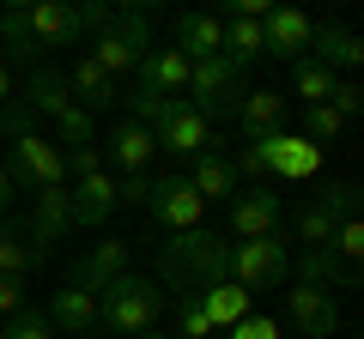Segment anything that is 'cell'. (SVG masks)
<instances>
[{
  "mask_svg": "<svg viewBox=\"0 0 364 339\" xmlns=\"http://www.w3.org/2000/svg\"><path fill=\"white\" fill-rule=\"evenodd\" d=\"M0 339H6V327H0Z\"/></svg>",
  "mask_w": 364,
  "mask_h": 339,
  "instance_id": "45",
  "label": "cell"
},
{
  "mask_svg": "<svg viewBox=\"0 0 364 339\" xmlns=\"http://www.w3.org/2000/svg\"><path fill=\"white\" fill-rule=\"evenodd\" d=\"M25 133H37V116L25 109V97H13V104L0 109V140L13 145V140H25Z\"/></svg>",
  "mask_w": 364,
  "mask_h": 339,
  "instance_id": "34",
  "label": "cell"
},
{
  "mask_svg": "<svg viewBox=\"0 0 364 339\" xmlns=\"http://www.w3.org/2000/svg\"><path fill=\"white\" fill-rule=\"evenodd\" d=\"M170 49H182L188 61H213V55L225 49V25H219V13H182L176 25H170Z\"/></svg>",
  "mask_w": 364,
  "mask_h": 339,
  "instance_id": "21",
  "label": "cell"
},
{
  "mask_svg": "<svg viewBox=\"0 0 364 339\" xmlns=\"http://www.w3.org/2000/svg\"><path fill=\"white\" fill-rule=\"evenodd\" d=\"M182 182L200 194V206H231V194L243 188L231 170V152H200L195 164H182Z\"/></svg>",
  "mask_w": 364,
  "mask_h": 339,
  "instance_id": "18",
  "label": "cell"
},
{
  "mask_svg": "<svg viewBox=\"0 0 364 339\" xmlns=\"http://www.w3.org/2000/svg\"><path fill=\"white\" fill-rule=\"evenodd\" d=\"M340 218H358V182H322L310 200L298 206V243L304 248H328L340 230Z\"/></svg>",
  "mask_w": 364,
  "mask_h": 339,
  "instance_id": "7",
  "label": "cell"
},
{
  "mask_svg": "<svg viewBox=\"0 0 364 339\" xmlns=\"http://www.w3.org/2000/svg\"><path fill=\"white\" fill-rule=\"evenodd\" d=\"M43 267H49V248H43L18 218H0V273H6V279H25V285H31Z\"/></svg>",
  "mask_w": 364,
  "mask_h": 339,
  "instance_id": "19",
  "label": "cell"
},
{
  "mask_svg": "<svg viewBox=\"0 0 364 339\" xmlns=\"http://www.w3.org/2000/svg\"><path fill=\"white\" fill-rule=\"evenodd\" d=\"M261 145H267V176H279V182H310L322 170V145H310L304 133H267Z\"/></svg>",
  "mask_w": 364,
  "mask_h": 339,
  "instance_id": "14",
  "label": "cell"
},
{
  "mask_svg": "<svg viewBox=\"0 0 364 339\" xmlns=\"http://www.w3.org/2000/svg\"><path fill=\"white\" fill-rule=\"evenodd\" d=\"M182 303V339H213V321L200 309V297H176Z\"/></svg>",
  "mask_w": 364,
  "mask_h": 339,
  "instance_id": "37",
  "label": "cell"
},
{
  "mask_svg": "<svg viewBox=\"0 0 364 339\" xmlns=\"http://www.w3.org/2000/svg\"><path fill=\"white\" fill-rule=\"evenodd\" d=\"M55 145L61 152H85V145H97V116H85V109H67V116H55Z\"/></svg>",
  "mask_w": 364,
  "mask_h": 339,
  "instance_id": "31",
  "label": "cell"
},
{
  "mask_svg": "<svg viewBox=\"0 0 364 339\" xmlns=\"http://www.w3.org/2000/svg\"><path fill=\"white\" fill-rule=\"evenodd\" d=\"M146 49H152V13H140V6H128V13H109V25L91 37V61L104 67L109 79H128L134 67L146 61Z\"/></svg>",
  "mask_w": 364,
  "mask_h": 339,
  "instance_id": "5",
  "label": "cell"
},
{
  "mask_svg": "<svg viewBox=\"0 0 364 339\" xmlns=\"http://www.w3.org/2000/svg\"><path fill=\"white\" fill-rule=\"evenodd\" d=\"M122 273H134L128 243H122V236H104V243H91L85 255L67 267V285H73V291H91V297H104V291L116 285Z\"/></svg>",
  "mask_w": 364,
  "mask_h": 339,
  "instance_id": "11",
  "label": "cell"
},
{
  "mask_svg": "<svg viewBox=\"0 0 364 339\" xmlns=\"http://www.w3.org/2000/svg\"><path fill=\"white\" fill-rule=\"evenodd\" d=\"M340 133H346V121H340V116H334V109H328V104L304 109V140H310V145H334Z\"/></svg>",
  "mask_w": 364,
  "mask_h": 339,
  "instance_id": "32",
  "label": "cell"
},
{
  "mask_svg": "<svg viewBox=\"0 0 364 339\" xmlns=\"http://www.w3.org/2000/svg\"><path fill=\"white\" fill-rule=\"evenodd\" d=\"M152 152H158V140H152V128H140V121H122V128L109 133V145H104V157L116 164V176L146 170V164H152Z\"/></svg>",
  "mask_w": 364,
  "mask_h": 339,
  "instance_id": "26",
  "label": "cell"
},
{
  "mask_svg": "<svg viewBox=\"0 0 364 339\" xmlns=\"http://www.w3.org/2000/svg\"><path fill=\"white\" fill-rule=\"evenodd\" d=\"M286 116H291V104L279 91H249L243 104H237V133H243V145L267 140V133H286Z\"/></svg>",
  "mask_w": 364,
  "mask_h": 339,
  "instance_id": "22",
  "label": "cell"
},
{
  "mask_svg": "<svg viewBox=\"0 0 364 339\" xmlns=\"http://www.w3.org/2000/svg\"><path fill=\"white\" fill-rule=\"evenodd\" d=\"M164 303H170V291L158 285V279H146V273H122L116 285L97 297V327H104L109 339L152 333L158 315H164Z\"/></svg>",
  "mask_w": 364,
  "mask_h": 339,
  "instance_id": "2",
  "label": "cell"
},
{
  "mask_svg": "<svg viewBox=\"0 0 364 339\" xmlns=\"http://www.w3.org/2000/svg\"><path fill=\"white\" fill-rule=\"evenodd\" d=\"M152 140H158V152H170L176 164H195L200 152H219V145H225L219 128H213V121H200L182 97H170V104H164V116L152 121Z\"/></svg>",
  "mask_w": 364,
  "mask_h": 339,
  "instance_id": "8",
  "label": "cell"
},
{
  "mask_svg": "<svg viewBox=\"0 0 364 339\" xmlns=\"http://www.w3.org/2000/svg\"><path fill=\"white\" fill-rule=\"evenodd\" d=\"M310 61H322L328 73H352L364 61V43L352 37L346 25H316L310 30Z\"/></svg>",
  "mask_w": 364,
  "mask_h": 339,
  "instance_id": "25",
  "label": "cell"
},
{
  "mask_svg": "<svg viewBox=\"0 0 364 339\" xmlns=\"http://www.w3.org/2000/svg\"><path fill=\"white\" fill-rule=\"evenodd\" d=\"M279 212H286V194L279 182H261V188H237L225 218H231V236L237 243H255V236H273L279 230Z\"/></svg>",
  "mask_w": 364,
  "mask_h": 339,
  "instance_id": "10",
  "label": "cell"
},
{
  "mask_svg": "<svg viewBox=\"0 0 364 339\" xmlns=\"http://www.w3.org/2000/svg\"><path fill=\"white\" fill-rule=\"evenodd\" d=\"M200 309H207V321H213V333H231L243 315H255V297H249L243 285H231V279H219V285H207L200 291Z\"/></svg>",
  "mask_w": 364,
  "mask_h": 339,
  "instance_id": "28",
  "label": "cell"
},
{
  "mask_svg": "<svg viewBox=\"0 0 364 339\" xmlns=\"http://www.w3.org/2000/svg\"><path fill=\"white\" fill-rule=\"evenodd\" d=\"M18 25H25V37L37 43L43 61H49V49L85 43V18H79V6H67V0H18Z\"/></svg>",
  "mask_w": 364,
  "mask_h": 339,
  "instance_id": "9",
  "label": "cell"
},
{
  "mask_svg": "<svg viewBox=\"0 0 364 339\" xmlns=\"http://www.w3.org/2000/svg\"><path fill=\"white\" fill-rule=\"evenodd\" d=\"M146 212H152L158 230H200V218H207V206H200V194L188 182H182V170L176 176H152V200H146Z\"/></svg>",
  "mask_w": 364,
  "mask_h": 339,
  "instance_id": "12",
  "label": "cell"
},
{
  "mask_svg": "<svg viewBox=\"0 0 364 339\" xmlns=\"http://www.w3.org/2000/svg\"><path fill=\"white\" fill-rule=\"evenodd\" d=\"M249 73H237L225 55H213V61H188V91H182V104L195 109L200 121H237V104L249 97V85H243Z\"/></svg>",
  "mask_w": 364,
  "mask_h": 339,
  "instance_id": "3",
  "label": "cell"
},
{
  "mask_svg": "<svg viewBox=\"0 0 364 339\" xmlns=\"http://www.w3.org/2000/svg\"><path fill=\"white\" fill-rule=\"evenodd\" d=\"M213 339H219V333H213Z\"/></svg>",
  "mask_w": 364,
  "mask_h": 339,
  "instance_id": "46",
  "label": "cell"
},
{
  "mask_svg": "<svg viewBox=\"0 0 364 339\" xmlns=\"http://www.w3.org/2000/svg\"><path fill=\"white\" fill-rule=\"evenodd\" d=\"M134 91H146V97H182L188 91V55L182 49H146V61L134 67Z\"/></svg>",
  "mask_w": 364,
  "mask_h": 339,
  "instance_id": "16",
  "label": "cell"
},
{
  "mask_svg": "<svg viewBox=\"0 0 364 339\" xmlns=\"http://www.w3.org/2000/svg\"><path fill=\"white\" fill-rule=\"evenodd\" d=\"M13 194L18 188H13V176H6V164H0V218H6V206H13Z\"/></svg>",
  "mask_w": 364,
  "mask_h": 339,
  "instance_id": "41",
  "label": "cell"
},
{
  "mask_svg": "<svg viewBox=\"0 0 364 339\" xmlns=\"http://www.w3.org/2000/svg\"><path fill=\"white\" fill-rule=\"evenodd\" d=\"M13 97H18V91H13V67H6V61H0V109H6V104H13Z\"/></svg>",
  "mask_w": 364,
  "mask_h": 339,
  "instance_id": "42",
  "label": "cell"
},
{
  "mask_svg": "<svg viewBox=\"0 0 364 339\" xmlns=\"http://www.w3.org/2000/svg\"><path fill=\"white\" fill-rule=\"evenodd\" d=\"M146 200H152V170L116 176V206H146Z\"/></svg>",
  "mask_w": 364,
  "mask_h": 339,
  "instance_id": "36",
  "label": "cell"
},
{
  "mask_svg": "<svg viewBox=\"0 0 364 339\" xmlns=\"http://www.w3.org/2000/svg\"><path fill=\"white\" fill-rule=\"evenodd\" d=\"M134 339H170V333H158V327H152V333H134Z\"/></svg>",
  "mask_w": 364,
  "mask_h": 339,
  "instance_id": "43",
  "label": "cell"
},
{
  "mask_svg": "<svg viewBox=\"0 0 364 339\" xmlns=\"http://www.w3.org/2000/svg\"><path fill=\"white\" fill-rule=\"evenodd\" d=\"M25 109H31V116H67V109H73V91H67V73H61V67H49V61H43V67H31V73H25Z\"/></svg>",
  "mask_w": 364,
  "mask_h": 339,
  "instance_id": "23",
  "label": "cell"
},
{
  "mask_svg": "<svg viewBox=\"0 0 364 339\" xmlns=\"http://www.w3.org/2000/svg\"><path fill=\"white\" fill-rule=\"evenodd\" d=\"M31 236H37L43 248L49 243H61L67 230H73V212H67V188H43L37 194V212H31V224H25Z\"/></svg>",
  "mask_w": 364,
  "mask_h": 339,
  "instance_id": "29",
  "label": "cell"
},
{
  "mask_svg": "<svg viewBox=\"0 0 364 339\" xmlns=\"http://www.w3.org/2000/svg\"><path fill=\"white\" fill-rule=\"evenodd\" d=\"M310 30H316V18L298 13V6H273L261 18V43H267L273 61H304L310 55Z\"/></svg>",
  "mask_w": 364,
  "mask_h": 339,
  "instance_id": "15",
  "label": "cell"
},
{
  "mask_svg": "<svg viewBox=\"0 0 364 339\" xmlns=\"http://www.w3.org/2000/svg\"><path fill=\"white\" fill-rule=\"evenodd\" d=\"M225 255H231V236L219 230H176L158 243V285L176 291V297H200L207 285L225 279Z\"/></svg>",
  "mask_w": 364,
  "mask_h": 339,
  "instance_id": "1",
  "label": "cell"
},
{
  "mask_svg": "<svg viewBox=\"0 0 364 339\" xmlns=\"http://www.w3.org/2000/svg\"><path fill=\"white\" fill-rule=\"evenodd\" d=\"M6 176H13V188H25V194L67 188V157H61V145H55L49 133H25V140L6 145Z\"/></svg>",
  "mask_w": 364,
  "mask_h": 339,
  "instance_id": "6",
  "label": "cell"
},
{
  "mask_svg": "<svg viewBox=\"0 0 364 339\" xmlns=\"http://www.w3.org/2000/svg\"><path fill=\"white\" fill-rule=\"evenodd\" d=\"M231 339H279V321H273V315H243V321L231 327Z\"/></svg>",
  "mask_w": 364,
  "mask_h": 339,
  "instance_id": "39",
  "label": "cell"
},
{
  "mask_svg": "<svg viewBox=\"0 0 364 339\" xmlns=\"http://www.w3.org/2000/svg\"><path fill=\"white\" fill-rule=\"evenodd\" d=\"M67 157V176H97V170H104V145H85V152H61Z\"/></svg>",
  "mask_w": 364,
  "mask_h": 339,
  "instance_id": "38",
  "label": "cell"
},
{
  "mask_svg": "<svg viewBox=\"0 0 364 339\" xmlns=\"http://www.w3.org/2000/svg\"><path fill=\"white\" fill-rule=\"evenodd\" d=\"M67 212H73V230H104L109 212H116V176H79L67 188Z\"/></svg>",
  "mask_w": 364,
  "mask_h": 339,
  "instance_id": "17",
  "label": "cell"
},
{
  "mask_svg": "<svg viewBox=\"0 0 364 339\" xmlns=\"http://www.w3.org/2000/svg\"><path fill=\"white\" fill-rule=\"evenodd\" d=\"M43 315H49V327H55V333L79 339V333H91V327H97V297H91V291L61 285V291H55V303H49Z\"/></svg>",
  "mask_w": 364,
  "mask_h": 339,
  "instance_id": "27",
  "label": "cell"
},
{
  "mask_svg": "<svg viewBox=\"0 0 364 339\" xmlns=\"http://www.w3.org/2000/svg\"><path fill=\"white\" fill-rule=\"evenodd\" d=\"M286 321L298 339H334L340 327V297L322 285H291L286 291Z\"/></svg>",
  "mask_w": 364,
  "mask_h": 339,
  "instance_id": "13",
  "label": "cell"
},
{
  "mask_svg": "<svg viewBox=\"0 0 364 339\" xmlns=\"http://www.w3.org/2000/svg\"><path fill=\"white\" fill-rule=\"evenodd\" d=\"M328 248H334L340 261L358 267V261H364V224H358V218H340V230H334V243H328Z\"/></svg>",
  "mask_w": 364,
  "mask_h": 339,
  "instance_id": "35",
  "label": "cell"
},
{
  "mask_svg": "<svg viewBox=\"0 0 364 339\" xmlns=\"http://www.w3.org/2000/svg\"><path fill=\"white\" fill-rule=\"evenodd\" d=\"M225 279H231V285H243L249 297H261V291H279V285L291 279L286 230L255 236V243H231V255H225Z\"/></svg>",
  "mask_w": 364,
  "mask_h": 339,
  "instance_id": "4",
  "label": "cell"
},
{
  "mask_svg": "<svg viewBox=\"0 0 364 339\" xmlns=\"http://www.w3.org/2000/svg\"><path fill=\"white\" fill-rule=\"evenodd\" d=\"M79 339H97V333H79Z\"/></svg>",
  "mask_w": 364,
  "mask_h": 339,
  "instance_id": "44",
  "label": "cell"
},
{
  "mask_svg": "<svg viewBox=\"0 0 364 339\" xmlns=\"http://www.w3.org/2000/svg\"><path fill=\"white\" fill-rule=\"evenodd\" d=\"M334 79L340 73H328L322 61H291V97H304V109H316V104H328V91H334Z\"/></svg>",
  "mask_w": 364,
  "mask_h": 339,
  "instance_id": "30",
  "label": "cell"
},
{
  "mask_svg": "<svg viewBox=\"0 0 364 339\" xmlns=\"http://www.w3.org/2000/svg\"><path fill=\"white\" fill-rule=\"evenodd\" d=\"M6 339H55V327H49V315L43 309H18V315H6Z\"/></svg>",
  "mask_w": 364,
  "mask_h": 339,
  "instance_id": "33",
  "label": "cell"
},
{
  "mask_svg": "<svg viewBox=\"0 0 364 339\" xmlns=\"http://www.w3.org/2000/svg\"><path fill=\"white\" fill-rule=\"evenodd\" d=\"M18 309H25V279L0 273V315H18Z\"/></svg>",
  "mask_w": 364,
  "mask_h": 339,
  "instance_id": "40",
  "label": "cell"
},
{
  "mask_svg": "<svg viewBox=\"0 0 364 339\" xmlns=\"http://www.w3.org/2000/svg\"><path fill=\"white\" fill-rule=\"evenodd\" d=\"M67 91H73V104L85 109H116V104H128V91H122V79H109L104 67L91 61V55H79L73 61V73H67Z\"/></svg>",
  "mask_w": 364,
  "mask_h": 339,
  "instance_id": "20",
  "label": "cell"
},
{
  "mask_svg": "<svg viewBox=\"0 0 364 339\" xmlns=\"http://www.w3.org/2000/svg\"><path fill=\"white\" fill-rule=\"evenodd\" d=\"M291 273H298V285H322V291H352L358 285V267L340 261L334 248H304L298 261H291Z\"/></svg>",
  "mask_w": 364,
  "mask_h": 339,
  "instance_id": "24",
  "label": "cell"
}]
</instances>
